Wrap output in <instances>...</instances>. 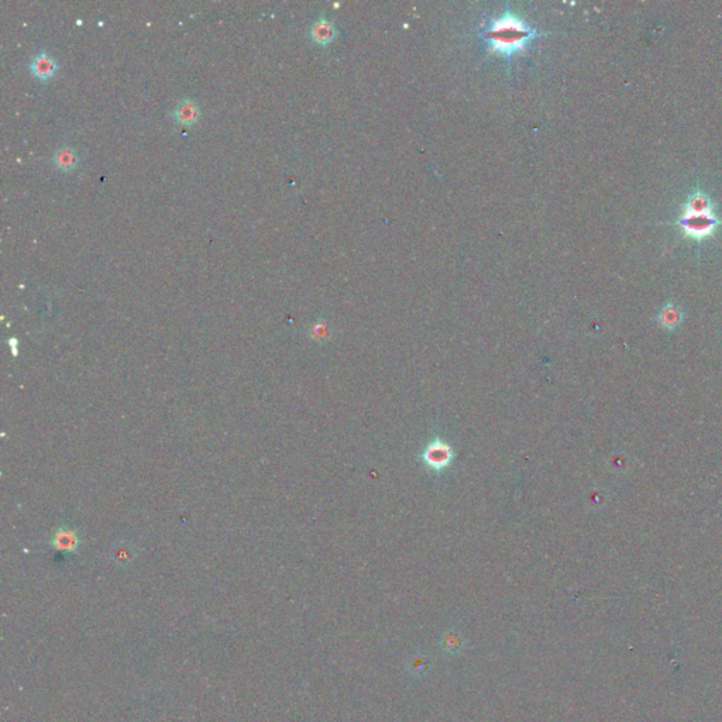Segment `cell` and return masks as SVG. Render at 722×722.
<instances>
[{"label": "cell", "mask_w": 722, "mask_h": 722, "mask_svg": "<svg viewBox=\"0 0 722 722\" xmlns=\"http://www.w3.org/2000/svg\"><path fill=\"white\" fill-rule=\"evenodd\" d=\"M542 35L543 32L513 13L509 4H506V10L501 16L492 18L479 32L488 51L508 61L515 54L526 51L529 44Z\"/></svg>", "instance_id": "cell-1"}, {"label": "cell", "mask_w": 722, "mask_h": 722, "mask_svg": "<svg viewBox=\"0 0 722 722\" xmlns=\"http://www.w3.org/2000/svg\"><path fill=\"white\" fill-rule=\"evenodd\" d=\"M169 116L180 126H193L200 117V109L193 99L186 97L176 103Z\"/></svg>", "instance_id": "cell-5"}, {"label": "cell", "mask_w": 722, "mask_h": 722, "mask_svg": "<svg viewBox=\"0 0 722 722\" xmlns=\"http://www.w3.org/2000/svg\"><path fill=\"white\" fill-rule=\"evenodd\" d=\"M51 544L56 550L72 553V551L78 550V547L80 544V539L75 529H71L66 526H59L51 539Z\"/></svg>", "instance_id": "cell-8"}, {"label": "cell", "mask_w": 722, "mask_h": 722, "mask_svg": "<svg viewBox=\"0 0 722 722\" xmlns=\"http://www.w3.org/2000/svg\"><path fill=\"white\" fill-rule=\"evenodd\" d=\"M453 458V451L448 444L441 440H433L427 444L423 451V461L432 470H443L446 468Z\"/></svg>", "instance_id": "cell-4"}, {"label": "cell", "mask_w": 722, "mask_h": 722, "mask_svg": "<svg viewBox=\"0 0 722 722\" xmlns=\"http://www.w3.org/2000/svg\"><path fill=\"white\" fill-rule=\"evenodd\" d=\"M51 162L61 172L71 173L79 165V155H78V152L72 147H69V145H59L54 151Z\"/></svg>", "instance_id": "cell-7"}, {"label": "cell", "mask_w": 722, "mask_h": 722, "mask_svg": "<svg viewBox=\"0 0 722 722\" xmlns=\"http://www.w3.org/2000/svg\"><path fill=\"white\" fill-rule=\"evenodd\" d=\"M440 647L448 656H455L461 653L465 647V637L455 629H448L443 633L440 639Z\"/></svg>", "instance_id": "cell-9"}, {"label": "cell", "mask_w": 722, "mask_h": 722, "mask_svg": "<svg viewBox=\"0 0 722 722\" xmlns=\"http://www.w3.org/2000/svg\"><path fill=\"white\" fill-rule=\"evenodd\" d=\"M678 314L674 309H667L663 312V316H661V322L664 326H675L678 323Z\"/></svg>", "instance_id": "cell-12"}, {"label": "cell", "mask_w": 722, "mask_h": 722, "mask_svg": "<svg viewBox=\"0 0 722 722\" xmlns=\"http://www.w3.org/2000/svg\"><path fill=\"white\" fill-rule=\"evenodd\" d=\"M58 69L59 63L56 59L44 49L37 52L28 65V72L41 82H48L51 78H54Z\"/></svg>", "instance_id": "cell-3"}, {"label": "cell", "mask_w": 722, "mask_h": 722, "mask_svg": "<svg viewBox=\"0 0 722 722\" xmlns=\"http://www.w3.org/2000/svg\"><path fill=\"white\" fill-rule=\"evenodd\" d=\"M309 37L310 39L320 45V47H326L329 44H331L336 37H337V28L334 25L333 21L327 20L324 16H320L312 25H310V30H309Z\"/></svg>", "instance_id": "cell-6"}, {"label": "cell", "mask_w": 722, "mask_h": 722, "mask_svg": "<svg viewBox=\"0 0 722 722\" xmlns=\"http://www.w3.org/2000/svg\"><path fill=\"white\" fill-rule=\"evenodd\" d=\"M406 668L408 671L415 675V677H423L426 675V673L429 671L430 668V661L427 659V656L422 654V653H416L413 654L409 660H408V664H406Z\"/></svg>", "instance_id": "cell-11"}, {"label": "cell", "mask_w": 722, "mask_h": 722, "mask_svg": "<svg viewBox=\"0 0 722 722\" xmlns=\"http://www.w3.org/2000/svg\"><path fill=\"white\" fill-rule=\"evenodd\" d=\"M135 556H137L135 547L128 543L116 544L111 550V557H113L114 563H117L118 565H128L135 558Z\"/></svg>", "instance_id": "cell-10"}, {"label": "cell", "mask_w": 722, "mask_h": 722, "mask_svg": "<svg viewBox=\"0 0 722 722\" xmlns=\"http://www.w3.org/2000/svg\"><path fill=\"white\" fill-rule=\"evenodd\" d=\"M675 223L684 230L685 235L701 240L712 234L719 221L712 210L709 197L702 192H695L688 197L684 210Z\"/></svg>", "instance_id": "cell-2"}]
</instances>
